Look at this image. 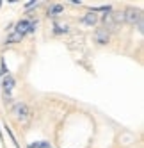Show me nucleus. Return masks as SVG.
I'll return each instance as SVG.
<instances>
[{
  "mask_svg": "<svg viewBox=\"0 0 144 148\" xmlns=\"http://www.w3.org/2000/svg\"><path fill=\"white\" fill-rule=\"evenodd\" d=\"M68 30H69L68 25H60V23H57V22L54 23V32H55V34H66Z\"/></svg>",
  "mask_w": 144,
  "mask_h": 148,
  "instance_id": "nucleus-11",
  "label": "nucleus"
},
{
  "mask_svg": "<svg viewBox=\"0 0 144 148\" xmlns=\"http://www.w3.org/2000/svg\"><path fill=\"white\" fill-rule=\"evenodd\" d=\"M13 114H14V118L20 120V121H27L30 118V109H29V105L23 103V102H16L13 105Z\"/></svg>",
  "mask_w": 144,
  "mask_h": 148,
  "instance_id": "nucleus-4",
  "label": "nucleus"
},
{
  "mask_svg": "<svg viewBox=\"0 0 144 148\" xmlns=\"http://www.w3.org/2000/svg\"><path fill=\"white\" fill-rule=\"evenodd\" d=\"M112 11V7L110 5H100V7H91L89 9V13H110Z\"/></svg>",
  "mask_w": 144,
  "mask_h": 148,
  "instance_id": "nucleus-10",
  "label": "nucleus"
},
{
  "mask_svg": "<svg viewBox=\"0 0 144 148\" xmlns=\"http://www.w3.org/2000/svg\"><path fill=\"white\" fill-rule=\"evenodd\" d=\"M27 148H54L50 143H45V141H37V143H30Z\"/></svg>",
  "mask_w": 144,
  "mask_h": 148,
  "instance_id": "nucleus-12",
  "label": "nucleus"
},
{
  "mask_svg": "<svg viewBox=\"0 0 144 148\" xmlns=\"http://www.w3.org/2000/svg\"><path fill=\"white\" fill-rule=\"evenodd\" d=\"M123 18L125 22L137 25L139 30H142V9H135V7H126L125 13H123Z\"/></svg>",
  "mask_w": 144,
  "mask_h": 148,
  "instance_id": "nucleus-2",
  "label": "nucleus"
},
{
  "mask_svg": "<svg viewBox=\"0 0 144 148\" xmlns=\"http://www.w3.org/2000/svg\"><path fill=\"white\" fill-rule=\"evenodd\" d=\"M0 88H2L4 91V98H11V93H13V88H14V79L11 73H7V75L2 77V80H0Z\"/></svg>",
  "mask_w": 144,
  "mask_h": 148,
  "instance_id": "nucleus-5",
  "label": "nucleus"
},
{
  "mask_svg": "<svg viewBox=\"0 0 144 148\" xmlns=\"http://www.w3.org/2000/svg\"><path fill=\"white\" fill-rule=\"evenodd\" d=\"M62 11H64V5L62 4H52V5L48 7V16L50 18H55L59 13H62Z\"/></svg>",
  "mask_w": 144,
  "mask_h": 148,
  "instance_id": "nucleus-8",
  "label": "nucleus"
},
{
  "mask_svg": "<svg viewBox=\"0 0 144 148\" xmlns=\"http://www.w3.org/2000/svg\"><path fill=\"white\" fill-rule=\"evenodd\" d=\"M94 41L98 45H107L109 41H110V36L105 29H96L94 30Z\"/></svg>",
  "mask_w": 144,
  "mask_h": 148,
  "instance_id": "nucleus-6",
  "label": "nucleus"
},
{
  "mask_svg": "<svg viewBox=\"0 0 144 148\" xmlns=\"http://www.w3.org/2000/svg\"><path fill=\"white\" fill-rule=\"evenodd\" d=\"M84 25H89V27H92V25H96L98 22H100V18H98V14H94V13H87L84 18L80 20Z\"/></svg>",
  "mask_w": 144,
  "mask_h": 148,
  "instance_id": "nucleus-7",
  "label": "nucleus"
},
{
  "mask_svg": "<svg viewBox=\"0 0 144 148\" xmlns=\"http://www.w3.org/2000/svg\"><path fill=\"white\" fill-rule=\"evenodd\" d=\"M101 22L105 23V30L109 32V30H116L119 27V23L125 22V18H123V13H114V11H110V13H105L103 18H101Z\"/></svg>",
  "mask_w": 144,
  "mask_h": 148,
  "instance_id": "nucleus-3",
  "label": "nucleus"
},
{
  "mask_svg": "<svg viewBox=\"0 0 144 148\" xmlns=\"http://www.w3.org/2000/svg\"><path fill=\"white\" fill-rule=\"evenodd\" d=\"M37 5H39V2H36V0H30V2H25V9L29 11V9H37Z\"/></svg>",
  "mask_w": 144,
  "mask_h": 148,
  "instance_id": "nucleus-14",
  "label": "nucleus"
},
{
  "mask_svg": "<svg viewBox=\"0 0 144 148\" xmlns=\"http://www.w3.org/2000/svg\"><path fill=\"white\" fill-rule=\"evenodd\" d=\"M22 39H23V36H20V34H16L14 30H13V32H11V34L7 36V39H5V43H20V41H22Z\"/></svg>",
  "mask_w": 144,
  "mask_h": 148,
  "instance_id": "nucleus-9",
  "label": "nucleus"
},
{
  "mask_svg": "<svg viewBox=\"0 0 144 148\" xmlns=\"http://www.w3.org/2000/svg\"><path fill=\"white\" fill-rule=\"evenodd\" d=\"M0 141H2V145H4V132H2V129H0Z\"/></svg>",
  "mask_w": 144,
  "mask_h": 148,
  "instance_id": "nucleus-15",
  "label": "nucleus"
},
{
  "mask_svg": "<svg viewBox=\"0 0 144 148\" xmlns=\"http://www.w3.org/2000/svg\"><path fill=\"white\" fill-rule=\"evenodd\" d=\"M36 27H37V18H30V20H20V22L14 25V32L25 38L27 34H32V32H36Z\"/></svg>",
  "mask_w": 144,
  "mask_h": 148,
  "instance_id": "nucleus-1",
  "label": "nucleus"
},
{
  "mask_svg": "<svg viewBox=\"0 0 144 148\" xmlns=\"http://www.w3.org/2000/svg\"><path fill=\"white\" fill-rule=\"evenodd\" d=\"M2 4H4V2H2V0H0V7H2Z\"/></svg>",
  "mask_w": 144,
  "mask_h": 148,
  "instance_id": "nucleus-16",
  "label": "nucleus"
},
{
  "mask_svg": "<svg viewBox=\"0 0 144 148\" xmlns=\"http://www.w3.org/2000/svg\"><path fill=\"white\" fill-rule=\"evenodd\" d=\"M5 132H7V136H9V137H11V141H13V145H14V148H20V146H18V141H16V137H14V134L11 132V129H9V127H7V125H5Z\"/></svg>",
  "mask_w": 144,
  "mask_h": 148,
  "instance_id": "nucleus-13",
  "label": "nucleus"
}]
</instances>
